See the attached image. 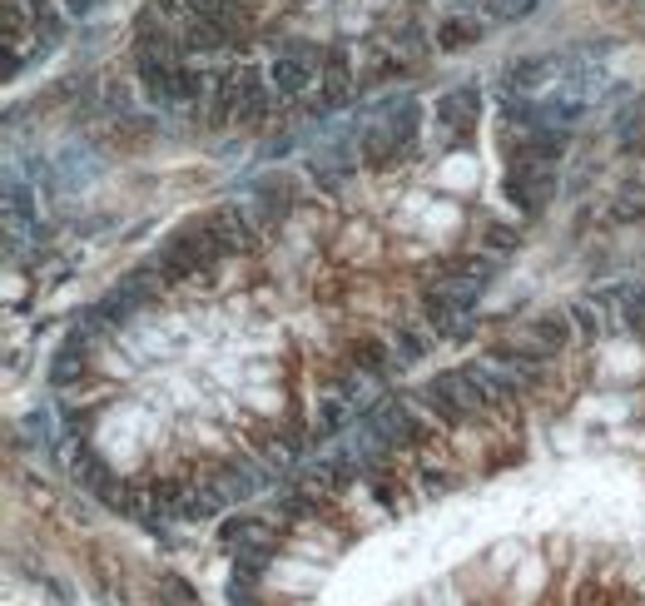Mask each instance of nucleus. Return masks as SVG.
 Returning <instances> with one entry per match:
<instances>
[{
  "mask_svg": "<svg viewBox=\"0 0 645 606\" xmlns=\"http://www.w3.org/2000/svg\"><path fill=\"white\" fill-rule=\"evenodd\" d=\"M417 135H422V105L412 95H387L368 120H358L363 169H397L417 150Z\"/></svg>",
  "mask_w": 645,
  "mask_h": 606,
  "instance_id": "1",
  "label": "nucleus"
},
{
  "mask_svg": "<svg viewBox=\"0 0 645 606\" xmlns=\"http://www.w3.org/2000/svg\"><path fill=\"white\" fill-rule=\"evenodd\" d=\"M417 403H422V408H427V418H437L442 428H462V423L492 418V403H487V393H482V383H477L472 363H467V368H447V373L427 378V383H422V393H417Z\"/></svg>",
  "mask_w": 645,
  "mask_h": 606,
  "instance_id": "2",
  "label": "nucleus"
},
{
  "mask_svg": "<svg viewBox=\"0 0 645 606\" xmlns=\"http://www.w3.org/2000/svg\"><path fill=\"white\" fill-rule=\"evenodd\" d=\"M328 55H333V45H313V40H288V45H278L273 60H268V85H273V95H278V100H308L313 85H318L323 70H328Z\"/></svg>",
  "mask_w": 645,
  "mask_h": 606,
  "instance_id": "3",
  "label": "nucleus"
},
{
  "mask_svg": "<svg viewBox=\"0 0 645 606\" xmlns=\"http://www.w3.org/2000/svg\"><path fill=\"white\" fill-rule=\"evenodd\" d=\"M239 204H244V214L254 219V229L268 239V234H278L283 229V219L293 214V204H298V184L288 179V174H258L254 184L239 194Z\"/></svg>",
  "mask_w": 645,
  "mask_h": 606,
  "instance_id": "4",
  "label": "nucleus"
},
{
  "mask_svg": "<svg viewBox=\"0 0 645 606\" xmlns=\"http://www.w3.org/2000/svg\"><path fill=\"white\" fill-rule=\"evenodd\" d=\"M502 194L512 199L516 214L536 219V214H541V209L556 199V169L531 164V159H521V154H507V169H502Z\"/></svg>",
  "mask_w": 645,
  "mask_h": 606,
  "instance_id": "5",
  "label": "nucleus"
},
{
  "mask_svg": "<svg viewBox=\"0 0 645 606\" xmlns=\"http://www.w3.org/2000/svg\"><path fill=\"white\" fill-rule=\"evenodd\" d=\"M432 120H437V135H442V145H462V140H472V130L482 125V85H452V90H442L437 95V105H432Z\"/></svg>",
  "mask_w": 645,
  "mask_h": 606,
  "instance_id": "6",
  "label": "nucleus"
},
{
  "mask_svg": "<svg viewBox=\"0 0 645 606\" xmlns=\"http://www.w3.org/2000/svg\"><path fill=\"white\" fill-rule=\"evenodd\" d=\"M353 95H358V80H353V70H348V55L333 50L323 80L313 85V95H308L303 105H308V115H338L343 105H353Z\"/></svg>",
  "mask_w": 645,
  "mask_h": 606,
  "instance_id": "7",
  "label": "nucleus"
},
{
  "mask_svg": "<svg viewBox=\"0 0 645 606\" xmlns=\"http://www.w3.org/2000/svg\"><path fill=\"white\" fill-rule=\"evenodd\" d=\"M85 368H90V333L75 323V328H70V338L60 343L55 363H50V388H70V383H80V378H85Z\"/></svg>",
  "mask_w": 645,
  "mask_h": 606,
  "instance_id": "8",
  "label": "nucleus"
},
{
  "mask_svg": "<svg viewBox=\"0 0 645 606\" xmlns=\"http://www.w3.org/2000/svg\"><path fill=\"white\" fill-rule=\"evenodd\" d=\"M348 363H353L358 373H368V378H387L392 368H402L397 353H392V338H378V333L348 338Z\"/></svg>",
  "mask_w": 645,
  "mask_h": 606,
  "instance_id": "9",
  "label": "nucleus"
},
{
  "mask_svg": "<svg viewBox=\"0 0 645 606\" xmlns=\"http://www.w3.org/2000/svg\"><path fill=\"white\" fill-rule=\"evenodd\" d=\"M482 35H487V20H482V10H467V15H447V20H442V30H437V45H442V50H472Z\"/></svg>",
  "mask_w": 645,
  "mask_h": 606,
  "instance_id": "10",
  "label": "nucleus"
},
{
  "mask_svg": "<svg viewBox=\"0 0 645 606\" xmlns=\"http://www.w3.org/2000/svg\"><path fill=\"white\" fill-rule=\"evenodd\" d=\"M616 145H621V154L645 150V95L621 105V115H616Z\"/></svg>",
  "mask_w": 645,
  "mask_h": 606,
  "instance_id": "11",
  "label": "nucleus"
},
{
  "mask_svg": "<svg viewBox=\"0 0 645 606\" xmlns=\"http://www.w3.org/2000/svg\"><path fill=\"white\" fill-rule=\"evenodd\" d=\"M432 338H437V333H432L427 323H422V328H417V323H397V328H392V353H397V363L422 358V353L432 348Z\"/></svg>",
  "mask_w": 645,
  "mask_h": 606,
  "instance_id": "12",
  "label": "nucleus"
},
{
  "mask_svg": "<svg viewBox=\"0 0 645 606\" xmlns=\"http://www.w3.org/2000/svg\"><path fill=\"white\" fill-rule=\"evenodd\" d=\"M536 5H541V0H477V10H482L487 20H502V25H507V20H521V15H531Z\"/></svg>",
  "mask_w": 645,
  "mask_h": 606,
  "instance_id": "13",
  "label": "nucleus"
},
{
  "mask_svg": "<svg viewBox=\"0 0 645 606\" xmlns=\"http://www.w3.org/2000/svg\"><path fill=\"white\" fill-rule=\"evenodd\" d=\"M417 487H422V497H447V492L457 487V477H452L447 467H422V462H417Z\"/></svg>",
  "mask_w": 645,
  "mask_h": 606,
  "instance_id": "14",
  "label": "nucleus"
},
{
  "mask_svg": "<svg viewBox=\"0 0 645 606\" xmlns=\"http://www.w3.org/2000/svg\"><path fill=\"white\" fill-rule=\"evenodd\" d=\"M616 219H645V179H636V184H626L621 194H616Z\"/></svg>",
  "mask_w": 645,
  "mask_h": 606,
  "instance_id": "15",
  "label": "nucleus"
},
{
  "mask_svg": "<svg viewBox=\"0 0 645 606\" xmlns=\"http://www.w3.org/2000/svg\"><path fill=\"white\" fill-rule=\"evenodd\" d=\"M95 5H100V0H60V15H75V20H85Z\"/></svg>",
  "mask_w": 645,
  "mask_h": 606,
  "instance_id": "16",
  "label": "nucleus"
}]
</instances>
